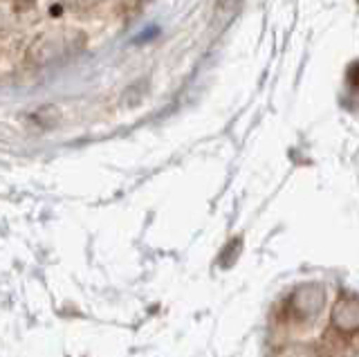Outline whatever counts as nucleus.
<instances>
[{
    "label": "nucleus",
    "mask_w": 359,
    "mask_h": 357,
    "mask_svg": "<svg viewBox=\"0 0 359 357\" xmlns=\"http://www.w3.org/2000/svg\"><path fill=\"white\" fill-rule=\"evenodd\" d=\"M142 3H151V0H142Z\"/></svg>",
    "instance_id": "4"
},
{
    "label": "nucleus",
    "mask_w": 359,
    "mask_h": 357,
    "mask_svg": "<svg viewBox=\"0 0 359 357\" xmlns=\"http://www.w3.org/2000/svg\"><path fill=\"white\" fill-rule=\"evenodd\" d=\"M83 46H86V36L79 29H70V27L50 29L32 43V48L27 52V61L39 65V68H45V65L59 63L67 57H72Z\"/></svg>",
    "instance_id": "2"
},
{
    "label": "nucleus",
    "mask_w": 359,
    "mask_h": 357,
    "mask_svg": "<svg viewBox=\"0 0 359 357\" xmlns=\"http://www.w3.org/2000/svg\"><path fill=\"white\" fill-rule=\"evenodd\" d=\"M328 290L299 285L274 319V357H348L357 346V299L339 295L325 315Z\"/></svg>",
    "instance_id": "1"
},
{
    "label": "nucleus",
    "mask_w": 359,
    "mask_h": 357,
    "mask_svg": "<svg viewBox=\"0 0 359 357\" xmlns=\"http://www.w3.org/2000/svg\"><path fill=\"white\" fill-rule=\"evenodd\" d=\"M63 3L72 9H93L99 3H104V0H63Z\"/></svg>",
    "instance_id": "3"
}]
</instances>
